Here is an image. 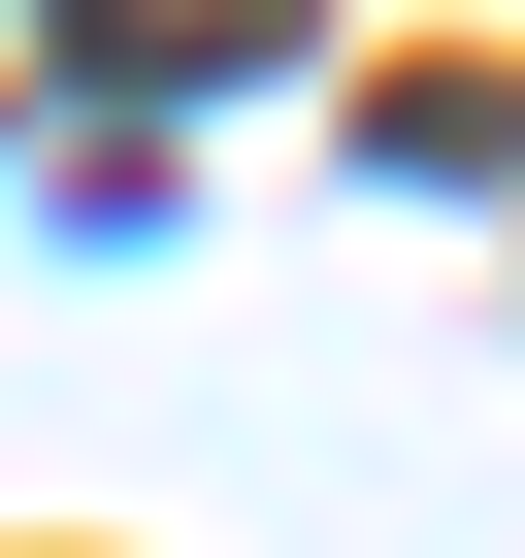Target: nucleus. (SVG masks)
Segmentation results:
<instances>
[{"instance_id": "obj_1", "label": "nucleus", "mask_w": 525, "mask_h": 558, "mask_svg": "<svg viewBox=\"0 0 525 558\" xmlns=\"http://www.w3.org/2000/svg\"><path fill=\"white\" fill-rule=\"evenodd\" d=\"M296 34H329V0H66L99 99H230V66H296Z\"/></svg>"}]
</instances>
